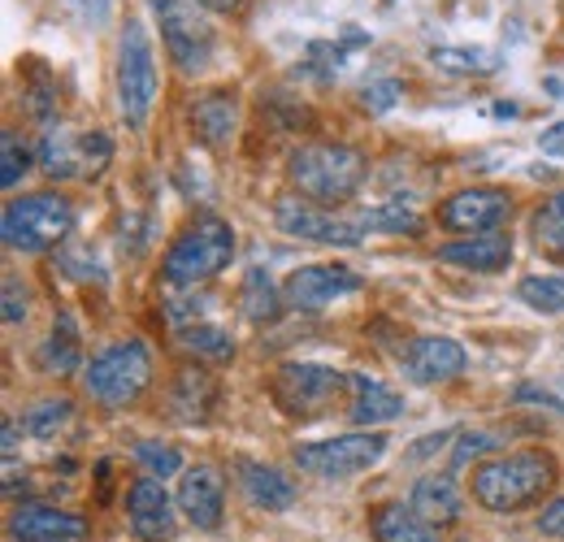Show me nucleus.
Here are the masks:
<instances>
[{
    "mask_svg": "<svg viewBox=\"0 0 564 542\" xmlns=\"http://www.w3.org/2000/svg\"><path fill=\"white\" fill-rule=\"evenodd\" d=\"M66 421H70V400H35L22 412V430L31 438H53Z\"/></svg>",
    "mask_w": 564,
    "mask_h": 542,
    "instance_id": "obj_32",
    "label": "nucleus"
},
{
    "mask_svg": "<svg viewBox=\"0 0 564 542\" xmlns=\"http://www.w3.org/2000/svg\"><path fill=\"white\" fill-rule=\"evenodd\" d=\"M18 447V421H4V456H13Z\"/></svg>",
    "mask_w": 564,
    "mask_h": 542,
    "instance_id": "obj_45",
    "label": "nucleus"
},
{
    "mask_svg": "<svg viewBox=\"0 0 564 542\" xmlns=\"http://www.w3.org/2000/svg\"><path fill=\"white\" fill-rule=\"evenodd\" d=\"M400 365H404V378L409 382H417V387H443V382H452V378L465 373L469 356H465L460 343L447 339V335H417V339L404 343Z\"/></svg>",
    "mask_w": 564,
    "mask_h": 542,
    "instance_id": "obj_12",
    "label": "nucleus"
},
{
    "mask_svg": "<svg viewBox=\"0 0 564 542\" xmlns=\"http://www.w3.org/2000/svg\"><path fill=\"white\" fill-rule=\"evenodd\" d=\"M109 156H113V139L105 136V131H91V136L78 139V161H83V174H105V165H109Z\"/></svg>",
    "mask_w": 564,
    "mask_h": 542,
    "instance_id": "obj_36",
    "label": "nucleus"
},
{
    "mask_svg": "<svg viewBox=\"0 0 564 542\" xmlns=\"http://www.w3.org/2000/svg\"><path fill=\"white\" fill-rule=\"evenodd\" d=\"M274 221L282 235L304 239V243H322V248H360L365 230L352 217H335L330 208L304 200V196H282L274 204Z\"/></svg>",
    "mask_w": 564,
    "mask_h": 542,
    "instance_id": "obj_9",
    "label": "nucleus"
},
{
    "mask_svg": "<svg viewBox=\"0 0 564 542\" xmlns=\"http://www.w3.org/2000/svg\"><path fill=\"white\" fill-rule=\"evenodd\" d=\"M400 96H404V83H400V78H369V83L360 87V105H365L369 113H387V109H395Z\"/></svg>",
    "mask_w": 564,
    "mask_h": 542,
    "instance_id": "obj_35",
    "label": "nucleus"
},
{
    "mask_svg": "<svg viewBox=\"0 0 564 542\" xmlns=\"http://www.w3.org/2000/svg\"><path fill=\"white\" fill-rule=\"evenodd\" d=\"M9 539L13 542H83L87 521L78 512L53 508V503H22L9 517Z\"/></svg>",
    "mask_w": 564,
    "mask_h": 542,
    "instance_id": "obj_14",
    "label": "nucleus"
},
{
    "mask_svg": "<svg viewBox=\"0 0 564 542\" xmlns=\"http://www.w3.org/2000/svg\"><path fill=\"white\" fill-rule=\"evenodd\" d=\"M78 143H74L62 127H48V136L40 143V170L48 174V178H70V174H83L74 161H78V152H74Z\"/></svg>",
    "mask_w": 564,
    "mask_h": 542,
    "instance_id": "obj_29",
    "label": "nucleus"
},
{
    "mask_svg": "<svg viewBox=\"0 0 564 542\" xmlns=\"http://www.w3.org/2000/svg\"><path fill=\"white\" fill-rule=\"evenodd\" d=\"M517 300L543 317H561L564 313V273H530L517 282Z\"/></svg>",
    "mask_w": 564,
    "mask_h": 542,
    "instance_id": "obj_27",
    "label": "nucleus"
},
{
    "mask_svg": "<svg viewBox=\"0 0 564 542\" xmlns=\"http://www.w3.org/2000/svg\"><path fill=\"white\" fill-rule=\"evenodd\" d=\"M26 322V286L9 273L4 278V326H22Z\"/></svg>",
    "mask_w": 564,
    "mask_h": 542,
    "instance_id": "obj_38",
    "label": "nucleus"
},
{
    "mask_svg": "<svg viewBox=\"0 0 564 542\" xmlns=\"http://www.w3.org/2000/svg\"><path fill=\"white\" fill-rule=\"evenodd\" d=\"M539 530H543L547 539H564V495H561V499H552V503L543 508V517H539Z\"/></svg>",
    "mask_w": 564,
    "mask_h": 542,
    "instance_id": "obj_40",
    "label": "nucleus"
},
{
    "mask_svg": "<svg viewBox=\"0 0 564 542\" xmlns=\"http://www.w3.org/2000/svg\"><path fill=\"white\" fill-rule=\"evenodd\" d=\"M447 438H452V430H443V434H425V443H417L409 456H413V460H425V456H434L438 447H447Z\"/></svg>",
    "mask_w": 564,
    "mask_h": 542,
    "instance_id": "obj_43",
    "label": "nucleus"
},
{
    "mask_svg": "<svg viewBox=\"0 0 564 542\" xmlns=\"http://www.w3.org/2000/svg\"><path fill=\"white\" fill-rule=\"evenodd\" d=\"M113 4H118V0H74V9H78L91 26H105V22L113 18Z\"/></svg>",
    "mask_w": 564,
    "mask_h": 542,
    "instance_id": "obj_41",
    "label": "nucleus"
},
{
    "mask_svg": "<svg viewBox=\"0 0 564 542\" xmlns=\"http://www.w3.org/2000/svg\"><path fill=\"white\" fill-rule=\"evenodd\" d=\"M491 113L495 118H517V105H503V100H499V105H491Z\"/></svg>",
    "mask_w": 564,
    "mask_h": 542,
    "instance_id": "obj_46",
    "label": "nucleus"
},
{
    "mask_svg": "<svg viewBox=\"0 0 564 542\" xmlns=\"http://www.w3.org/2000/svg\"><path fill=\"white\" fill-rule=\"evenodd\" d=\"M192 127L209 148H221L239 127V100L230 91H209L192 105Z\"/></svg>",
    "mask_w": 564,
    "mask_h": 542,
    "instance_id": "obj_21",
    "label": "nucleus"
},
{
    "mask_svg": "<svg viewBox=\"0 0 564 542\" xmlns=\"http://www.w3.org/2000/svg\"><path fill=\"white\" fill-rule=\"evenodd\" d=\"M552 156H564V143H556V148H552Z\"/></svg>",
    "mask_w": 564,
    "mask_h": 542,
    "instance_id": "obj_47",
    "label": "nucleus"
},
{
    "mask_svg": "<svg viewBox=\"0 0 564 542\" xmlns=\"http://www.w3.org/2000/svg\"><path fill=\"white\" fill-rule=\"evenodd\" d=\"M534 239L539 248H547L552 257H564V192H556L547 208L534 213Z\"/></svg>",
    "mask_w": 564,
    "mask_h": 542,
    "instance_id": "obj_33",
    "label": "nucleus"
},
{
    "mask_svg": "<svg viewBox=\"0 0 564 542\" xmlns=\"http://www.w3.org/2000/svg\"><path fill=\"white\" fill-rule=\"evenodd\" d=\"M178 343L192 351V356H205V360H230L235 356V343L221 326H209V322H196V326H183L178 330Z\"/></svg>",
    "mask_w": 564,
    "mask_h": 542,
    "instance_id": "obj_30",
    "label": "nucleus"
},
{
    "mask_svg": "<svg viewBox=\"0 0 564 542\" xmlns=\"http://www.w3.org/2000/svg\"><path fill=\"white\" fill-rule=\"evenodd\" d=\"M83 261H87V252H83V248H70V252H62V270L70 273V278H96V282H105V270H87Z\"/></svg>",
    "mask_w": 564,
    "mask_h": 542,
    "instance_id": "obj_42",
    "label": "nucleus"
},
{
    "mask_svg": "<svg viewBox=\"0 0 564 542\" xmlns=\"http://www.w3.org/2000/svg\"><path fill=\"white\" fill-rule=\"evenodd\" d=\"M508 213H512V200L503 192H495V187H465V192H456V196H447V200L438 204V226L469 239V235H487L499 221H508Z\"/></svg>",
    "mask_w": 564,
    "mask_h": 542,
    "instance_id": "obj_13",
    "label": "nucleus"
},
{
    "mask_svg": "<svg viewBox=\"0 0 564 542\" xmlns=\"http://www.w3.org/2000/svg\"><path fill=\"white\" fill-rule=\"evenodd\" d=\"M438 261H443V265H456V270H469V273H499L512 261V239H508L503 230L469 235V239L443 243V248H438Z\"/></svg>",
    "mask_w": 564,
    "mask_h": 542,
    "instance_id": "obj_17",
    "label": "nucleus"
},
{
    "mask_svg": "<svg viewBox=\"0 0 564 542\" xmlns=\"http://www.w3.org/2000/svg\"><path fill=\"white\" fill-rule=\"evenodd\" d=\"M235 261V230L230 221L200 213L196 221H187V230L165 248L161 273L170 286H200Z\"/></svg>",
    "mask_w": 564,
    "mask_h": 542,
    "instance_id": "obj_2",
    "label": "nucleus"
},
{
    "mask_svg": "<svg viewBox=\"0 0 564 542\" xmlns=\"http://www.w3.org/2000/svg\"><path fill=\"white\" fill-rule=\"evenodd\" d=\"M127 517H131V534L140 542H170V534H174V503L156 477H140L131 486Z\"/></svg>",
    "mask_w": 564,
    "mask_h": 542,
    "instance_id": "obj_16",
    "label": "nucleus"
},
{
    "mask_svg": "<svg viewBox=\"0 0 564 542\" xmlns=\"http://www.w3.org/2000/svg\"><path fill=\"white\" fill-rule=\"evenodd\" d=\"M161 18V44L183 74H200L213 57V22L200 13V0H152Z\"/></svg>",
    "mask_w": 564,
    "mask_h": 542,
    "instance_id": "obj_7",
    "label": "nucleus"
},
{
    "mask_svg": "<svg viewBox=\"0 0 564 542\" xmlns=\"http://www.w3.org/2000/svg\"><path fill=\"white\" fill-rule=\"evenodd\" d=\"M387 4H391V0H387Z\"/></svg>",
    "mask_w": 564,
    "mask_h": 542,
    "instance_id": "obj_49",
    "label": "nucleus"
},
{
    "mask_svg": "<svg viewBox=\"0 0 564 542\" xmlns=\"http://www.w3.org/2000/svg\"><path fill=\"white\" fill-rule=\"evenodd\" d=\"M118 105L131 131L148 127V113L156 105V48L140 18H131L118 40Z\"/></svg>",
    "mask_w": 564,
    "mask_h": 542,
    "instance_id": "obj_6",
    "label": "nucleus"
},
{
    "mask_svg": "<svg viewBox=\"0 0 564 542\" xmlns=\"http://www.w3.org/2000/svg\"><path fill=\"white\" fill-rule=\"evenodd\" d=\"M40 369L44 373H74V369H87L83 365V343H78V322L70 313H57L48 339L40 347Z\"/></svg>",
    "mask_w": 564,
    "mask_h": 542,
    "instance_id": "obj_23",
    "label": "nucleus"
},
{
    "mask_svg": "<svg viewBox=\"0 0 564 542\" xmlns=\"http://www.w3.org/2000/svg\"><path fill=\"white\" fill-rule=\"evenodd\" d=\"M282 291L270 282V273L265 270H248L243 278V291H239V308H243V317L248 322H257V326H265V322H274L282 313Z\"/></svg>",
    "mask_w": 564,
    "mask_h": 542,
    "instance_id": "obj_24",
    "label": "nucleus"
},
{
    "mask_svg": "<svg viewBox=\"0 0 564 542\" xmlns=\"http://www.w3.org/2000/svg\"><path fill=\"white\" fill-rule=\"evenodd\" d=\"M74 230V204L57 192H40V196H18L4 204L0 217V239L13 252H48L57 248Z\"/></svg>",
    "mask_w": 564,
    "mask_h": 542,
    "instance_id": "obj_5",
    "label": "nucleus"
},
{
    "mask_svg": "<svg viewBox=\"0 0 564 542\" xmlns=\"http://www.w3.org/2000/svg\"><path fill=\"white\" fill-rule=\"evenodd\" d=\"M239 486L248 495L252 508H265V512H286L295 503V486L291 477L274 469V465H261V460H239Z\"/></svg>",
    "mask_w": 564,
    "mask_h": 542,
    "instance_id": "obj_19",
    "label": "nucleus"
},
{
    "mask_svg": "<svg viewBox=\"0 0 564 542\" xmlns=\"http://www.w3.org/2000/svg\"><path fill=\"white\" fill-rule=\"evenodd\" d=\"M152 382V351L143 339L113 343L105 351H96L83 369V387L96 404L105 408H127L135 404Z\"/></svg>",
    "mask_w": 564,
    "mask_h": 542,
    "instance_id": "obj_4",
    "label": "nucleus"
},
{
    "mask_svg": "<svg viewBox=\"0 0 564 542\" xmlns=\"http://www.w3.org/2000/svg\"><path fill=\"white\" fill-rule=\"evenodd\" d=\"M348 387V373L330 369V365H304L291 360L274 373V400L282 412L291 416H317L322 408H330V400Z\"/></svg>",
    "mask_w": 564,
    "mask_h": 542,
    "instance_id": "obj_10",
    "label": "nucleus"
},
{
    "mask_svg": "<svg viewBox=\"0 0 564 542\" xmlns=\"http://www.w3.org/2000/svg\"><path fill=\"white\" fill-rule=\"evenodd\" d=\"M365 286V278L348 265H300V270L286 273L282 282V300L286 308H300V313H322L330 308L335 300L352 295Z\"/></svg>",
    "mask_w": 564,
    "mask_h": 542,
    "instance_id": "obj_11",
    "label": "nucleus"
},
{
    "mask_svg": "<svg viewBox=\"0 0 564 542\" xmlns=\"http://www.w3.org/2000/svg\"><path fill=\"white\" fill-rule=\"evenodd\" d=\"M352 221L360 230H382V235H422V217L404 200H387V204H373V208H360Z\"/></svg>",
    "mask_w": 564,
    "mask_h": 542,
    "instance_id": "obj_26",
    "label": "nucleus"
},
{
    "mask_svg": "<svg viewBox=\"0 0 564 542\" xmlns=\"http://www.w3.org/2000/svg\"><path fill=\"white\" fill-rule=\"evenodd\" d=\"M512 400L517 404H530V408H547V412H561L564 416V404L552 395V391H543V387H534V382H521L517 391H512Z\"/></svg>",
    "mask_w": 564,
    "mask_h": 542,
    "instance_id": "obj_39",
    "label": "nucleus"
},
{
    "mask_svg": "<svg viewBox=\"0 0 564 542\" xmlns=\"http://www.w3.org/2000/svg\"><path fill=\"white\" fill-rule=\"evenodd\" d=\"M135 465H140L148 477L165 481L170 474H183V452L170 447V443H161V438H140V443H135Z\"/></svg>",
    "mask_w": 564,
    "mask_h": 542,
    "instance_id": "obj_31",
    "label": "nucleus"
},
{
    "mask_svg": "<svg viewBox=\"0 0 564 542\" xmlns=\"http://www.w3.org/2000/svg\"><path fill=\"white\" fill-rule=\"evenodd\" d=\"M200 4H205V9H213V13H235L243 0H200Z\"/></svg>",
    "mask_w": 564,
    "mask_h": 542,
    "instance_id": "obj_44",
    "label": "nucleus"
},
{
    "mask_svg": "<svg viewBox=\"0 0 564 542\" xmlns=\"http://www.w3.org/2000/svg\"><path fill=\"white\" fill-rule=\"evenodd\" d=\"M31 161H35L31 148L13 136V131H4V136H0V187L13 192V187L22 183V174L31 170Z\"/></svg>",
    "mask_w": 564,
    "mask_h": 542,
    "instance_id": "obj_34",
    "label": "nucleus"
},
{
    "mask_svg": "<svg viewBox=\"0 0 564 542\" xmlns=\"http://www.w3.org/2000/svg\"><path fill=\"white\" fill-rule=\"evenodd\" d=\"M369 530L378 542H438V530L404 503H382L369 517Z\"/></svg>",
    "mask_w": 564,
    "mask_h": 542,
    "instance_id": "obj_22",
    "label": "nucleus"
},
{
    "mask_svg": "<svg viewBox=\"0 0 564 542\" xmlns=\"http://www.w3.org/2000/svg\"><path fill=\"white\" fill-rule=\"evenodd\" d=\"M348 391H352L348 416H352L356 425H382V421L404 416V400L387 382H378L369 373H348Z\"/></svg>",
    "mask_w": 564,
    "mask_h": 542,
    "instance_id": "obj_20",
    "label": "nucleus"
},
{
    "mask_svg": "<svg viewBox=\"0 0 564 542\" xmlns=\"http://www.w3.org/2000/svg\"><path fill=\"white\" fill-rule=\"evenodd\" d=\"M409 508H413L417 517H425L434 530H443V525L460 521L465 503H460V486H456V477L452 474H422L417 481H413Z\"/></svg>",
    "mask_w": 564,
    "mask_h": 542,
    "instance_id": "obj_18",
    "label": "nucleus"
},
{
    "mask_svg": "<svg viewBox=\"0 0 564 542\" xmlns=\"http://www.w3.org/2000/svg\"><path fill=\"white\" fill-rule=\"evenodd\" d=\"M465 542H474V539H465Z\"/></svg>",
    "mask_w": 564,
    "mask_h": 542,
    "instance_id": "obj_48",
    "label": "nucleus"
},
{
    "mask_svg": "<svg viewBox=\"0 0 564 542\" xmlns=\"http://www.w3.org/2000/svg\"><path fill=\"white\" fill-rule=\"evenodd\" d=\"M556 486L552 452H508L474 469V499L487 512H521Z\"/></svg>",
    "mask_w": 564,
    "mask_h": 542,
    "instance_id": "obj_1",
    "label": "nucleus"
},
{
    "mask_svg": "<svg viewBox=\"0 0 564 542\" xmlns=\"http://www.w3.org/2000/svg\"><path fill=\"white\" fill-rule=\"evenodd\" d=\"M430 62L443 69V74H495L499 57L491 48H474V44H443V48H430Z\"/></svg>",
    "mask_w": 564,
    "mask_h": 542,
    "instance_id": "obj_28",
    "label": "nucleus"
},
{
    "mask_svg": "<svg viewBox=\"0 0 564 542\" xmlns=\"http://www.w3.org/2000/svg\"><path fill=\"white\" fill-rule=\"evenodd\" d=\"M387 456V434H339V438H322V443H300L295 447V465L313 477H356L373 469Z\"/></svg>",
    "mask_w": 564,
    "mask_h": 542,
    "instance_id": "obj_8",
    "label": "nucleus"
},
{
    "mask_svg": "<svg viewBox=\"0 0 564 542\" xmlns=\"http://www.w3.org/2000/svg\"><path fill=\"white\" fill-rule=\"evenodd\" d=\"M178 508L196 530H217L226 512V481L213 465H192L178 481Z\"/></svg>",
    "mask_w": 564,
    "mask_h": 542,
    "instance_id": "obj_15",
    "label": "nucleus"
},
{
    "mask_svg": "<svg viewBox=\"0 0 564 542\" xmlns=\"http://www.w3.org/2000/svg\"><path fill=\"white\" fill-rule=\"evenodd\" d=\"M495 447H499V438H495V434H482V430L460 434V438H456V452H452V469H465V465H474V460L491 456Z\"/></svg>",
    "mask_w": 564,
    "mask_h": 542,
    "instance_id": "obj_37",
    "label": "nucleus"
},
{
    "mask_svg": "<svg viewBox=\"0 0 564 542\" xmlns=\"http://www.w3.org/2000/svg\"><path fill=\"white\" fill-rule=\"evenodd\" d=\"M291 183L313 204H335L356 196L365 183V156L348 143H300L291 152Z\"/></svg>",
    "mask_w": 564,
    "mask_h": 542,
    "instance_id": "obj_3",
    "label": "nucleus"
},
{
    "mask_svg": "<svg viewBox=\"0 0 564 542\" xmlns=\"http://www.w3.org/2000/svg\"><path fill=\"white\" fill-rule=\"evenodd\" d=\"M217 400V387L205 369H183L178 382H174V412L183 421H205L209 404Z\"/></svg>",
    "mask_w": 564,
    "mask_h": 542,
    "instance_id": "obj_25",
    "label": "nucleus"
}]
</instances>
